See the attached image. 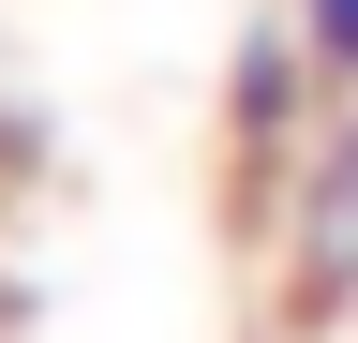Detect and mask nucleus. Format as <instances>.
<instances>
[{"mask_svg":"<svg viewBox=\"0 0 358 343\" xmlns=\"http://www.w3.org/2000/svg\"><path fill=\"white\" fill-rule=\"evenodd\" d=\"M284 164H299V269L358 284V119H313Z\"/></svg>","mask_w":358,"mask_h":343,"instance_id":"nucleus-1","label":"nucleus"},{"mask_svg":"<svg viewBox=\"0 0 358 343\" xmlns=\"http://www.w3.org/2000/svg\"><path fill=\"white\" fill-rule=\"evenodd\" d=\"M284 30L313 45V75H329V90L358 105V0H284Z\"/></svg>","mask_w":358,"mask_h":343,"instance_id":"nucleus-2","label":"nucleus"}]
</instances>
